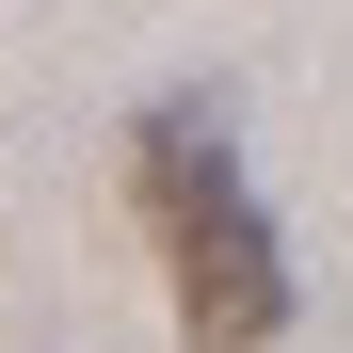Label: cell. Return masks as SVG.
I'll list each match as a JSON object with an SVG mask.
<instances>
[{
	"mask_svg": "<svg viewBox=\"0 0 353 353\" xmlns=\"http://www.w3.org/2000/svg\"><path fill=\"white\" fill-rule=\"evenodd\" d=\"M129 209H145V241H161V273H176V337H193V353H273V321H289V241H273V209L241 193L209 97H161L145 129H129Z\"/></svg>",
	"mask_w": 353,
	"mask_h": 353,
	"instance_id": "6da1fadb",
	"label": "cell"
}]
</instances>
